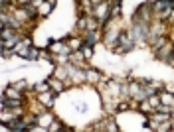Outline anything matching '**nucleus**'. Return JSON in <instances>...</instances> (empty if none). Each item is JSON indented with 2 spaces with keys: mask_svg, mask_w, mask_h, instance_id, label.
Masks as SVG:
<instances>
[{
  "mask_svg": "<svg viewBox=\"0 0 174 132\" xmlns=\"http://www.w3.org/2000/svg\"><path fill=\"white\" fill-rule=\"evenodd\" d=\"M48 83H50V87L54 89V93H59V91H62V89H63V85L59 83L58 79H51V81H48Z\"/></svg>",
  "mask_w": 174,
  "mask_h": 132,
  "instance_id": "7ed1b4c3",
  "label": "nucleus"
},
{
  "mask_svg": "<svg viewBox=\"0 0 174 132\" xmlns=\"http://www.w3.org/2000/svg\"><path fill=\"white\" fill-rule=\"evenodd\" d=\"M77 26L79 28H85V20H77Z\"/></svg>",
  "mask_w": 174,
  "mask_h": 132,
  "instance_id": "9d476101",
  "label": "nucleus"
},
{
  "mask_svg": "<svg viewBox=\"0 0 174 132\" xmlns=\"http://www.w3.org/2000/svg\"><path fill=\"white\" fill-rule=\"evenodd\" d=\"M75 108H77L79 112H85V111H87V105H85V103H81V105L77 103V105H75Z\"/></svg>",
  "mask_w": 174,
  "mask_h": 132,
  "instance_id": "1a4fd4ad",
  "label": "nucleus"
},
{
  "mask_svg": "<svg viewBox=\"0 0 174 132\" xmlns=\"http://www.w3.org/2000/svg\"><path fill=\"white\" fill-rule=\"evenodd\" d=\"M30 2H34V0H20V4H22V6H26V4H30Z\"/></svg>",
  "mask_w": 174,
  "mask_h": 132,
  "instance_id": "9b49d317",
  "label": "nucleus"
},
{
  "mask_svg": "<svg viewBox=\"0 0 174 132\" xmlns=\"http://www.w3.org/2000/svg\"><path fill=\"white\" fill-rule=\"evenodd\" d=\"M83 55H85V57L89 59V57H91V55H93V49H91V45H83Z\"/></svg>",
  "mask_w": 174,
  "mask_h": 132,
  "instance_id": "423d86ee",
  "label": "nucleus"
},
{
  "mask_svg": "<svg viewBox=\"0 0 174 132\" xmlns=\"http://www.w3.org/2000/svg\"><path fill=\"white\" fill-rule=\"evenodd\" d=\"M40 103H42V105H44V107H51V105H54V93H42V95H40Z\"/></svg>",
  "mask_w": 174,
  "mask_h": 132,
  "instance_id": "f257e3e1",
  "label": "nucleus"
},
{
  "mask_svg": "<svg viewBox=\"0 0 174 132\" xmlns=\"http://www.w3.org/2000/svg\"><path fill=\"white\" fill-rule=\"evenodd\" d=\"M4 95L10 97V99H20V97H22V95H20V91H16V87H14V85L6 89V93H4Z\"/></svg>",
  "mask_w": 174,
  "mask_h": 132,
  "instance_id": "f03ea898",
  "label": "nucleus"
},
{
  "mask_svg": "<svg viewBox=\"0 0 174 132\" xmlns=\"http://www.w3.org/2000/svg\"><path fill=\"white\" fill-rule=\"evenodd\" d=\"M111 14H113V16H119V14H121V4H119V2L115 4V8L111 10Z\"/></svg>",
  "mask_w": 174,
  "mask_h": 132,
  "instance_id": "6e6552de",
  "label": "nucleus"
},
{
  "mask_svg": "<svg viewBox=\"0 0 174 132\" xmlns=\"http://www.w3.org/2000/svg\"><path fill=\"white\" fill-rule=\"evenodd\" d=\"M46 89H50V83H42V85H36V91H46Z\"/></svg>",
  "mask_w": 174,
  "mask_h": 132,
  "instance_id": "0eeeda50",
  "label": "nucleus"
},
{
  "mask_svg": "<svg viewBox=\"0 0 174 132\" xmlns=\"http://www.w3.org/2000/svg\"><path fill=\"white\" fill-rule=\"evenodd\" d=\"M51 10H54V0H51V2H46L44 6H42L40 12H42V16H46V14H50Z\"/></svg>",
  "mask_w": 174,
  "mask_h": 132,
  "instance_id": "20e7f679",
  "label": "nucleus"
},
{
  "mask_svg": "<svg viewBox=\"0 0 174 132\" xmlns=\"http://www.w3.org/2000/svg\"><path fill=\"white\" fill-rule=\"evenodd\" d=\"M85 40H87V44H89V45H93V44H95V41H97V40H99V36H97V34H95V32H87V36H85Z\"/></svg>",
  "mask_w": 174,
  "mask_h": 132,
  "instance_id": "39448f33",
  "label": "nucleus"
}]
</instances>
